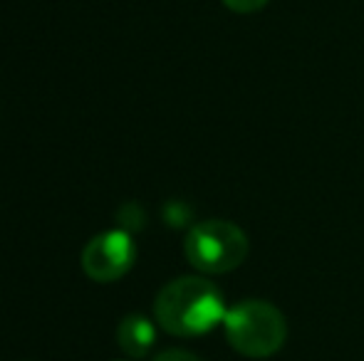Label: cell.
I'll return each instance as SVG.
<instances>
[{
    "instance_id": "5b68a950",
    "label": "cell",
    "mask_w": 364,
    "mask_h": 361,
    "mask_svg": "<svg viewBox=\"0 0 364 361\" xmlns=\"http://www.w3.org/2000/svg\"><path fill=\"white\" fill-rule=\"evenodd\" d=\"M117 344L129 359H144L156 344V329L144 314H127L117 327Z\"/></svg>"
},
{
    "instance_id": "52a82bcc",
    "label": "cell",
    "mask_w": 364,
    "mask_h": 361,
    "mask_svg": "<svg viewBox=\"0 0 364 361\" xmlns=\"http://www.w3.org/2000/svg\"><path fill=\"white\" fill-rule=\"evenodd\" d=\"M154 361H201V359L193 357L191 352H183V349H168V352L159 354Z\"/></svg>"
},
{
    "instance_id": "8992f818",
    "label": "cell",
    "mask_w": 364,
    "mask_h": 361,
    "mask_svg": "<svg viewBox=\"0 0 364 361\" xmlns=\"http://www.w3.org/2000/svg\"><path fill=\"white\" fill-rule=\"evenodd\" d=\"M223 5L233 13H255V10L265 8L268 0H223Z\"/></svg>"
},
{
    "instance_id": "6da1fadb",
    "label": "cell",
    "mask_w": 364,
    "mask_h": 361,
    "mask_svg": "<svg viewBox=\"0 0 364 361\" xmlns=\"http://www.w3.org/2000/svg\"><path fill=\"white\" fill-rule=\"evenodd\" d=\"M223 294L203 277H178L168 282L154 302L156 322L173 337H201L223 324Z\"/></svg>"
},
{
    "instance_id": "ba28073f",
    "label": "cell",
    "mask_w": 364,
    "mask_h": 361,
    "mask_svg": "<svg viewBox=\"0 0 364 361\" xmlns=\"http://www.w3.org/2000/svg\"><path fill=\"white\" fill-rule=\"evenodd\" d=\"M117 361H132V359H117Z\"/></svg>"
},
{
    "instance_id": "277c9868",
    "label": "cell",
    "mask_w": 364,
    "mask_h": 361,
    "mask_svg": "<svg viewBox=\"0 0 364 361\" xmlns=\"http://www.w3.org/2000/svg\"><path fill=\"white\" fill-rule=\"evenodd\" d=\"M136 245L127 231H107L95 235L82 250V270L95 282H117L132 270Z\"/></svg>"
},
{
    "instance_id": "3957f363",
    "label": "cell",
    "mask_w": 364,
    "mask_h": 361,
    "mask_svg": "<svg viewBox=\"0 0 364 361\" xmlns=\"http://www.w3.org/2000/svg\"><path fill=\"white\" fill-rule=\"evenodd\" d=\"M186 260L206 274L230 272L248 255V238L230 221H203L188 231L183 243Z\"/></svg>"
},
{
    "instance_id": "7a4b0ae2",
    "label": "cell",
    "mask_w": 364,
    "mask_h": 361,
    "mask_svg": "<svg viewBox=\"0 0 364 361\" xmlns=\"http://www.w3.org/2000/svg\"><path fill=\"white\" fill-rule=\"evenodd\" d=\"M225 337L238 354L250 359L273 357L285 344V317L268 302L245 299L225 312Z\"/></svg>"
}]
</instances>
